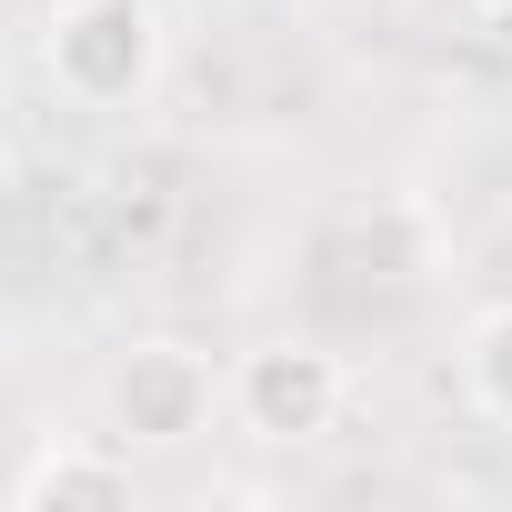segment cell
<instances>
[{"label": "cell", "mask_w": 512, "mask_h": 512, "mask_svg": "<svg viewBox=\"0 0 512 512\" xmlns=\"http://www.w3.org/2000/svg\"><path fill=\"white\" fill-rule=\"evenodd\" d=\"M171 61V31H161V0H61L51 31H41V71L61 101L81 111H131L151 101Z\"/></svg>", "instance_id": "obj_1"}, {"label": "cell", "mask_w": 512, "mask_h": 512, "mask_svg": "<svg viewBox=\"0 0 512 512\" xmlns=\"http://www.w3.org/2000/svg\"><path fill=\"white\" fill-rule=\"evenodd\" d=\"M211 412H231V382L191 342H131L101 372V422L121 452H191L211 432Z\"/></svg>", "instance_id": "obj_2"}, {"label": "cell", "mask_w": 512, "mask_h": 512, "mask_svg": "<svg viewBox=\"0 0 512 512\" xmlns=\"http://www.w3.org/2000/svg\"><path fill=\"white\" fill-rule=\"evenodd\" d=\"M221 382H231V422H241L251 442H272V452L322 442V432L342 422V402H352V372H342L322 342H251Z\"/></svg>", "instance_id": "obj_3"}, {"label": "cell", "mask_w": 512, "mask_h": 512, "mask_svg": "<svg viewBox=\"0 0 512 512\" xmlns=\"http://www.w3.org/2000/svg\"><path fill=\"white\" fill-rule=\"evenodd\" d=\"M11 502H31V512H121V502H141V472H131L121 442H51V452L21 462Z\"/></svg>", "instance_id": "obj_4"}, {"label": "cell", "mask_w": 512, "mask_h": 512, "mask_svg": "<svg viewBox=\"0 0 512 512\" xmlns=\"http://www.w3.org/2000/svg\"><path fill=\"white\" fill-rule=\"evenodd\" d=\"M462 392H472L482 422L512 432V302H492V312L462 332Z\"/></svg>", "instance_id": "obj_5"}, {"label": "cell", "mask_w": 512, "mask_h": 512, "mask_svg": "<svg viewBox=\"0 0 512 512\" xmlns=\"http://www.w3.org/2000/svg\"><path fill=\"white\" fill-rule=\"evenodd\" d=\"M462 11H482V21H512V0H462Z\"/></svg>", "instance_id": "obj_6"}, {"label": "cell", "mask_w": 512, "mask_h": 512, "mask_svg": "<svg viewBox=\"0 0 512 512\" xmlns=\"http://www.w3.org/2000/svg\"><path fill=\"white\" fill-rule=\"evenodd\" d=\"M0 91H11V51H0Z\"/></svg>", "instance_id": "obj_7"}]
</instances>
